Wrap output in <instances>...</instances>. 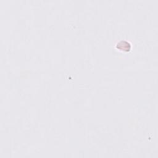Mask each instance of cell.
Listing matches in <instances>:
<instances>
[{
	"label": "cell",
	"instance_id": "cell-1",
	"mask_svg": "<svg viewBox=\"0 0 158 158\" xmlns=\"http://www.w3.org/2000/svg\"><path fill=\"white\" fill-rule=\"evenodd\" d=\"M117 47L122 51H129L130 49V45L126 41H121L118 44Z\"/></svg>",
	"mask_w": 158,
	"mask_h": 158
}]
</instances>
